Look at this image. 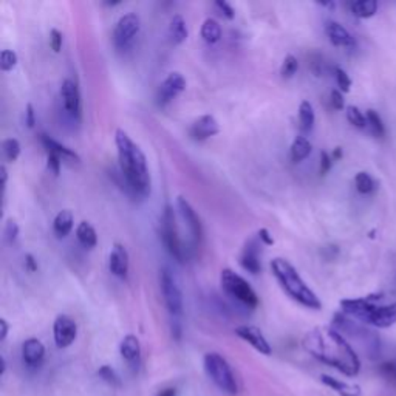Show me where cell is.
Here are the masks:
<instances>
[{"label":"cell","instance_id":"51","mask_svg":"<svg viewBox=\"0 0 396 396\" xmlns=\"http://www.w3.org/2000/svg\"><path fill=\"white\" fill-rule=\"evenodd\" d=\"M157 396H177V392H175V388H164Z\"/></svg>","mask_w":396,"mask_h":396},{"label":"cell","instance_id":"54","mask_svg":"<svg viewBox=\"0 0 396 396\" xmlns=\"http://www.w3.org/2000/svg\"><path fill=\"white\" fill-rule=\"evenodd\" d=\"M121 2H105V5L107 6H115V5H119Z\"/></svg>","mask_w":396,"mask_h":396},{"label":"cell","instance_id":"41","mask_svg":"<svg viewBox=\"0 0 396 396\" xmlns=\"http://www.w3.org/2000/svg\"><path fill=\"white\" fill-rule=\"evenodd\" d=\"M62 44H64L62 33H60L59 29L53 28L50 32V48L55 53H59L60 48H62Z\"/></svg>","mask_w":396,"mask_h":396},{"label":"cell","instance_id":"25","mask_svg":"<svg viewBox=\"0 0 396 396\" xmlns=\"http://www.w3.org/2000/svg\"><path fill=\"white\" fill-rule=\"evenodd\" d=\"M311 150H313V146H311V143L308 141V138H305L303 135L296 136L293 144H291V149H289V155H291V159L294 163H301L303 159L308 158Z\"/></svg>","mask_w":396,"mask_h":396},{"label":"cell","instance_id":"29","mask_svg":"<svg viewBox=\"0 0 396 396\" xmlns=\"http://www.w3.org/2000/svg\"><path fill=\"white\" fill-rule=\"evenodd\" d=\"M200 33H202L203 41L208 44H217L220 39H222V34H223L222 27H220L218 22L212 18H208L203 22Z\"/></svg>","mask_w":396,"mask_h":396},{"label":"cell","instance_id":"47","mask_svg":"<svg viewBox=\"0 0 396 396\" xmlns=\"http://www.w3.org/2000/svg\"><path fill=\"white\" fill-rule=\"evenodd\" d=\"M25 270L28 272H36L37 270H39V265H37V260L33 254L25 256Z\"/></svg>","mask_w":396,"mask_h":396},{"label":"cell","instance_id":"43","mask_svg":"<svg viewBox=\"0 0 396 396\" xmlns=\"http://www.w3.org/2000/svg\"><path fill=\"white\" fill-rule=\"evenodd\" d=\"M330 98H331V99H330V101H331V107H333L334 110H342V109H344V105H345V103H344V95H342L341 90H333Z\"/></svg>","mask_w":396,"mask_h":396},{"label":"cell","instance_id":"32","mask_svg":"<svg viewBox=\"0 0 396 396\" xmlns=\"http://www.w3.org/2000/svg\"><path fill=\"white\" fill-rule=\"evenodd\" d=\"M347 119H348V123L356 128H365L369 126L367 117H365L364 113L356 107V105H348L347 107Z\"/></svg>","mask_w":396,"mask_h":396},{"label":"cell","instance_id":"44","mask_svg":"<svg viewBox=\"0 0 396 396\" xmlns=\"http://www.w3.org/2000/svg\"><path fill=\"white\" fill-rule=\"evenodd\" d=\"M333 166V158L329 152H322L321 154V175H326L330 172Z\"/></svg>","mask_w":396,"mask_h":396},{"label":"cell","instance_id":"46","mask_svg":"<svg viewBox=\"0 0 396 396\" xmlns=\"http://www.w3.org/2000/svg\"><path fill=\"white\" fill-rule=\"evenodd\" d=\"M25 124L27 127L29 128H33L36 126V113H34V107H33V104H27V107H25Z\"/></svg>","mask_w":396,"mask_h":396},{"label":"cell","instance_id":"20","mask_svg":"<svg viewBox=\"0 0 396 396\" xmlns=\"http://www.w3.org/2000/svg\"><path fill=\"white\" fill-rule=\"evenodd\" d=\"M325 33L329 36L330 42L334 47H344V48H353L355 47V37L348 33V29L342 27L339 22H326Z\"/></svg>","mask_w":396,"mask_h":396},{"label":"cell","instance_id":"21","mask_svg":"<svg viewBox=\"0 0 396 396\" xmlns=\"http://www.w3.org/2000/svg\"><path fill=\"white\" fill-rule=\"evenodd\" d=\"M45 357V347L39 339L29 338L22 344V359L28 367H39Z\"/></svg>","mask_w":396,"mask_h":396},{"label":"cell","instance_id":"40","mask_svg":"<svg viewBox=\"0 0 396 396\" xmlns=\"http://www.w3.org/2000/svg\"><path fill=\"white\" fill-rule=\"evenodd\" d=\"M60 166H62V158L55 154V152H47V167L53 172L55 177L59 175Z\"/></svg>","mask_w":396,"mask_h":396},{"label":"cell","instance_id":"48","mask_svg":"<svg viewBox=\"0 0 396 396\" xmlns=\"http://www.w3.org/2000/svg\"><path fill=\"white\" fill-rule=\"evenodd\" d=\"M8 331H10V325L6 322V319H0V341H5L6 336H8Z\"/></svg>","mask_w":396,"mask_h":396},{"label":"cell","instance_id":"2","mask_svg":"<svg viewBox=\"0 0 396 396\" xmlns=\"http://www.w3.org/2000/svg\"><path fill=\"white\" fill-rule=\"evenodd\" d=\"M115 144L118 149L119 171L126 181L127 189L136 197H149L152 189V177L144 152L123 128L117 131Z\"/></svg>","mask_w":396,"mask_h":396},{"label":"cell","instance_id":"1","mask_svg":"<svg viewBox=\"0 0 396 396\" xmlns=\"http://www.w3.org/2000/svg\"><path fill=\"white\" fill-rule=\"evenodd\" d=\"M303 348L330 367L345 376H356L361 370L359 356L342 334L333 326H317L303 336Z\"/></svg>","mask_w":396,"mask_h":396},{"label":"cell","instance_id":"49","mask_svg":"<svg viewBox=\"0 0 396 396\" xmlns=\"http://www.w3.org/2000/svg\"><path fill=\"white\" fill-rule=\"evenodd\" d=\"M383 371L385 373L387 376L396 379V364H384L383 365Z\"/></svg>","mask_w":396,"mask_h":396},{"label":"cell","instance_id":"34","mask_svg":"<svg viewBox=\"0 0 396 396\" xmlns=\"http://www.w3.org/2000/svg\"><path fill=\"white\" fill-rule=\"evenodd\" d=\"M297 70H299V60H297V58H294L293 55H288L284 59V62H282L280 76L284 79H289L297 73Z\"/></svg>","mask_w":396,"mask_h":396},{"label":"cell","instance_id":"37","mask_svg":"<svg viewBox=\"0 0 396 396\" xmlns=\"http://www.w3.org/2000/svg\"><path fill=\"white\" fill-rule=\"evenodd\" d=\"M98 375H99V378L105 381L107 384H110L112 387H119L121 385V379L118 376V373L113 370L112 367H109V365H103V367L98 370Z\"/></svg>","mask_w":396,"mask_h":396},{"label":"cell","instance_id":"3","mask_svg":"<svg viewBox=\"0 0 396 396\" xmlns=\"http://www.w3.org/2000/svg\"><path fill=\"white\" fill-rule=\"evenodd\" d=\"M383 294L341 301L342 313L364 325L388 329L396 324V302L383 303Z\"/></svg>","mask_w":396,"mask_h":396},{"label":"cell","instance_id":"27","mask_svg":"<svg viewBox=\"0 0 396 396\" xmlns=\"http://www.w3.org/2000/svg\"><path fill=\"white\" fill-rule=\"evenodd\" d=\"M316 123V113L313 109V104L310 101H302L299 105V126L302 132H311Z\"/></svg>","mask_w":396,"mask_h":396},{"label":"cell","instance_id":"14","mask_svg":"<svg viewBox=\"0 0 396 396\" xmlns=\"http://www.w3.org/2000/svg\"><path fill=\"white\" fill-rule=\"evenodd\" d=\"M235 334H237L240 339L248 342V344L260 355L270 356L272 353V348L270 345L268 339L265 338V334L260 330H258L257 326L240 325V326H237V329H235Z\"/></svg>","mask_w":396,"mask_h":396},{"label":"cell","instance_id":"31","mask_svg":"<svg viewBox=\"0 0 396 396\" xmlns=\"http://www.w3.org/2000/svg\"><path fill=\"white\" fill-rule=\"evenodd\" d=\"M355 186H356L357 192L362 194V195H370V194L375 192L376 187H378L376 181L373 180L371 175L367 173V172L356 173V177H355Z\"/></svg>","mask_w":396,"mask_h":396},{"label":"cell","instance_id":"8","mask_svg":"<svg viewBox=\"0 0 396 396\" xmlns=\"http://www.w3.org/2000/svg\"><path fill=\"white\" fill-rule=\"evenodd\" d=\"M161 239L164 243V248L167 253L171 254L172 258H175L178 263H185L189 258V249L183 243L178 226H177V218H175V212L171 204H167L161 217Z\"/></svg>","mask_w":396,"mask_h":396},{"label":"cell","instance_id":"22","mask_svg":"<svg viewBox=\"0 0 396 396\" xmlns=\"http://www.w3.org/2000/svg\"><path fill=\"white\" fill-rule=\"evenodd\" d=\"M41 141L44 144V147L47 149V152H55V154H58L60 158H62V161L74 163V164H79L81 163V157L76 154L73 149L64 146V144H60L56 140H53L51 136L42 133L41 135Z\"/></svg>","mask_w":396,"mask_h":396},{"label":"cell","instance_id":"4","mask_svg":"<svg viewBox=\"0 0 396 396\" xmlns=\"http://www.w3.org/2000/svg\"><path fill=\"white\" fill-rule=\"evenodd\" d=\"M270 266L282 289H284L294 302L308 310L317 311L322 308L321 299H319L317 294L307 285V282L302 279L299 271L294 268L291 262H288L286 258L276 257L272 258Z\"/></svg>","mask_w":396,"mask_h":396},{"label":"cell","instance_id":"26","mask_svg":"<svg viewBox=\"0 0 396 396\" xmlns=\"http://www.w3.org/2000/svg\"><path fill=\"white\" fill-rule=\"evenodd\" d=\"M76 237L84 248H95L98 245V234L88 222H81L76 227Z\"/></svg>","mask_w":396,"mask_h":396},{"label":"cell","instance_id":"42","mask_svg":"<svg viewBox=\"0 0 396 396\" xmlns=\"http://www.w3.org/2000/svg\"><path fill=\"white\" fill-rule=\"evenodd\" d=\"M214 6L220 11V14H222V16H225L226 19L232 20L235 18V11L232 8V5L225 2V0H217V2L214 4Z\"/></svg>","mask_w":396,"mask_h":396},{"label":"cell","instance_id":"17","mask_svg":"<svg viewBox=\"0 0 396 396\" xmlns=\"http://www.w3.org/2000/svg\"><path fill=\"white\" fill-rule=\"evenodd\" d=\"M258 239H251L246 242L245 248L242 249V254L239 262L242 268L251 272L258 274L262 271V260H260V246H258Z\"/></svg>","mask_w":396,"mask_h":396},{"label":"cell","instance_id":"6","mask_svg":"<svg viewBox=\"0 0 396 396\" xmlns=\"http://www.w3.org/2000/svg\"><path fill=\"white\" fill-rule=\"evenodd\" d=\"M203 367L204 371H206V376L216 384L218 390H222L230 396H235L239 393V384L235 373L231 364L222 355L216 352L206 353L203 357Z\"/></svg>","mask_w":396,"mask_h":396},{"label":"cell","instance_id":"30","mask_svg":"<svg viewBox=\"0 0 396 396\" xmlns=\"http://www.w3.org/2000/svg\"><path fill=\"white\" fill-rule=\"evenodd\" d=\"M350 8L356 18L369 19L378 13V2L376 0H357L350 5Z\"/></svg>","mask_w":396,"mask_h":396},{"label":"cell","instance_id":"39","mask_svg":"<svg viewBox=\"0 0 396 396\" xmlns=\"http://www.w3.org/2000/svg\"><path fill=\"white\" fill-rule=\"evenodd\" d=\"M4 234H5V240L10 243H14L18 240V235H19V225L18 222L14 218H8L6 220V223H5V230H4Z\"/></svg>","mask_w":396,"mask_h":396},{"label":"cell","instance_id":"15","mask_svg":"<svg viewBox=\"0 0 396 396\" xmlns=\"http://www.w3.org/2000/svg\"><path fill=\"white\" fill-rule=\"evenodd\" d=\"M60 98H62L64 109L73 118H81V93L78 84L72 79H65L60 86Z\"/></svg>","mask_w":396,"mask_h":396},{"label":"cell","instance_id":"16","mask_svg":"<svg viewBox=\"0 0 396 396\" xmlns=\"http://www.w3.org/2000/svg\"><path fill=\"white\" fill-rule=\"evenodd\" d=\"M128 268H131V257H128V251L124 245L121 243H115L113 245L110 256H109V270L119 279H126L128 274Z\"/></svg>","mask_w":396,"mask_h":396},{"label":"cell","instance_id":"36","mask_svg":"<svg viewBox=\"0 0 396 396\" xmlns=\"http://www.w3.org/2000/svg\"><path fill=\"white\" fill-rule=\"evenodd\" d=\"M18 62L19 58L14 50H2V53H0V68H2V72H11Z\"/></svg>","mask_w":396,"mask_h":396},{"label":"cell","instance_id":"52","mask_svg":"<svg viewBox=\"0 0 396 396\" xmlns=\"http://www.w3.org/2000/svg\"><path fill=\"white\" fill-rule=\"evenodd\" d=\"M342 149L341 147H336L333 150V154H331V158H333V161H338V159H341L342 158Z\"/></svg>","mask_w":396,"mask_h":396},{"label":"cell","instance_id":"9","mask_svg":"<svg viewBox=\"0 0 396 396\" xmlns=\"http://www.w3.org/2000/svg\"><path fill=\"white\" fill-rule=\"evenodd\" d=\"M159 286H161L163 299L166 303V308L173 319H178L183 316L185 303H183V293L178 285V280L175 277L171 268H164L159 272Z\"/></svg>","mask_w":396,"mask_h":396},{"label":"cell","instance_id":"10","mask_svg":"<svg viewBox=\"0 0 396 396\" xmlns=\"http://www.w3.org/2000/svg\"><path fill=\"white\" fill-rule=\"evenodd\" d=\"M141 28L140 16L135 13H127L121 16L117 22V27L113 29V44L121 51H126L132 47L135 37L138 36Z\"/></svg>","mask_w":396,"mask_h":396},{"label":"cell","instance_id":"53","mask_svg":"<svg viewBox=\"0 0 396 396\" xmlns=\"http://www.w3.org/2000/svg\"><path fill=\"white\" fill-rule=\"evenodd\" d=\"M0 364H2V370H0V375H5V371H6V362H5V357L4 356H0Z\"/></svg>","mask_w":396,"mask_h":396},{"label":"cell","instance_id":"12","mask_svg":"<svg viewBox=\"0 0 396 396\" xmlns=\"http://www.w3.org/2000/svg\"><path fill=\"white\" fill-rule=\"evenodd\" d=\"M76 336H78V325H76L70 316L60 315L55 319V324H53V338H55V344L58 348L70 347Z\"/></svg>","mask_w":396,"mask_h":396},{"label":"cell","instance_id":"23","mask_svg":"<svg viewBox=\"0 0 396 396\" xmlns=\"http://www.w3.org/2000/svg\"><path fill=\"white\" fill-rule=\"evenodd\" d=\"M322 384H325L333 392H336L339 396H361V387L356 384L345 383V381L338 379L330 375H322L321 376Z\"/></svg>","mask_w":396,"mask_h":396},{"label":"cell","instance_id":"33","mask_svg":"<svg viewBox=\"0 0 396 396\" xmlns=\"http://www.w3.org/2000/svg\"><path fill=\"white\" fill-rule=\"evenodd\" d=\"M365 117H367L371 132L375 133L376 136H379V138H383V136L385 135V126L383 123V119H381L379 113L370 109V110H367V113H365Z\"/></svg>","mask_w":396,"mask_h":396},{"label":"cell","instance_id":"13","mask_svg":"<svg viewBox=\"0 0 396 396\" xmlns=\"http://www.w3.org/2000/svg\"><path fill=\"white\" fill-rule=\"evenodd\" d=\"M177 206H178V211H180L183 220H185V223L189 227L190 234H192L195 246H200L204 239V230H203L200 217H198L195 209L192 208V204H190L185 197L177 198Z\"/></svg>","mask_w":396,"mask_h":396},{"label":"cell","instance_id":"24","mask_svg":"<svg viewBox=\"0 0 396 396\" xmlns=\"http://www.w3.org/2000/svg\"><path fill=\"white\" fill-rule=\"evenodd\" d=\"M74 226V216L72 211L64 209L59 211L58 216L55 217V222H53V230L58 237H67L68 234L72 232Z\"/></svg>","mask_w":396,"mask_h":396},{"label":"cell","instance_id":"18","mask_svg":"<svg viewBox=\"0 0 396 396\" xmlns=\"http://www.w3.org/2000/svg\"><path fill=\"white\" fill-rule=\"evenodd\" d=\"M218 132H220L218 121L212 115H203L195 119L189 128L190 138L195 141H204L211 138V136H216Z\"/></svg>","mask_w":396,"mask_h":396},{"label":"cell","instance_id":"11","mask_svg":"<svg viewBox=\"0 0 396 396\" xmlns=\"http://www.w3.org/2000/svg\"><path fill=\"white\" fill-rule=\"evenodd\" d=\"M186 90V79L185 76L178 72H172L166 76V79L161 82L157 93V103L159 107H166L167 104L172 103L175 98L181 95Z\"/></svg>","mask_w":396,"mask_h":396},{"label":"cell","instance_id":"7","mask_svg":"<svg viewBox=\"0 0 396 396\" xmlns=\"http://www.w3.org/2000/svg\"><path fill=\"white\" fill-rule=\"evenodd\" d=\"M220 285H222L223 291L231 299L237 301L246 308H256L258 305V296L254 291V288L249 285V282L245 277H242L235 271L230 268L223 270L220 274Z\"/></svg>","mask_w":396,"mask_h":396},{"label":"cell","instance_id":"5","mask_svg":"<svg viewBox=\"0 0 396 396\" xmlns=\"http://www.w3.org/2000/svg\"><path fill=\"white\" fill-rule=\"evenodd\" d=\"M333 329H336L345 339L353 338L355 341L359 342L361 347L365 350V353H367L371 359H375V357L379 356L381 342L378 334L367 329L364 324L355 321V319L348 317L344 313H338L333 317Z\"/></svg>","mask_w":396,"mask_h":396},{"label":"cell","instance_id":"45","mask_svg":"<svg viewBox=\"0 0 396 396\" xmlns=\"http://www.w3.org/2000/svg\"><path fill=\"white\" fill-rule=\"evenodd\" d=\"M257 239L260 240V243H263V245H266V246H271V245H274V239H272V235H271V232L266 230V227H260V230H258V232H257Z\"/></svg>","mask_w":396,"mask_h":396},{"label":"cell","instance_id":"38","mask_svg":"<svg viewBox=\"0 0 396 396\" xmlns=\"http://www.w3.org/2000/svg\"><path fill=\"white\" fill-rule=\"evenodd\" d=\"M334 78H336L338 87L342 91V93H348L350 88H352V79L345 70H342L341 67L334 68Z\"/></svg>","mask_w":396,"mask_h":396},{"label":"cell","instance_id":"35","mask_svg":"<svg viewBox=\"0 0 396 396\" xmlns=\"http://www.w3.org/2000/svg\"><path fill=\"white\" fill-rule=\"evenodd\" d=\"M4 147V155L8 161L14 163L20 155V143L16 138H6L2 144Z\"/></svg>","mask_w":396,"mask_h":396},{"label":"cell","instance_id":"19","mask_svg":"<svg viewBox=\"0 0 396 396\" xmlns=\"http://www.w3.org/2000/svg\"><path fill=\"white\" fill-rule=\"evenodd\" d=\"M119 353L121 357L127 362L131 369L136 370L141 362V344L140 339L135 334H127L123 338L119 344Z\"/></svg>","mask_w":396,"mask_h":396},{"label":"cell","instance_id":"28","mask_svg":"<svg viewBox=\"0 0 396 396\" xmlns=\"http://www.w3.org/2000/svg\"><path fill=\"white\" fill-rule=\"evenodd\" d=\"M187 27H186V22L183 19L180 14L177 16H173L171 24H169V37H171V42L175 45H180L187 39Z\"/></svg>","mask_w":396,"mask_h":396},{"label":"cell","instance_id":"50","mask_svg":"<svg viewBox=\"0 0 396 396\" xmlns=\"http://www.w3.org/2000/svg\"><path fill=\"white\" fill-rule=\"evenodd\" d=\"M0 175H2V189H4V194H5L6 183H8V172H6V167H5V164L0 166Z\"/></svg>","mask_w":396,"mask_h":396}]
</instances>
